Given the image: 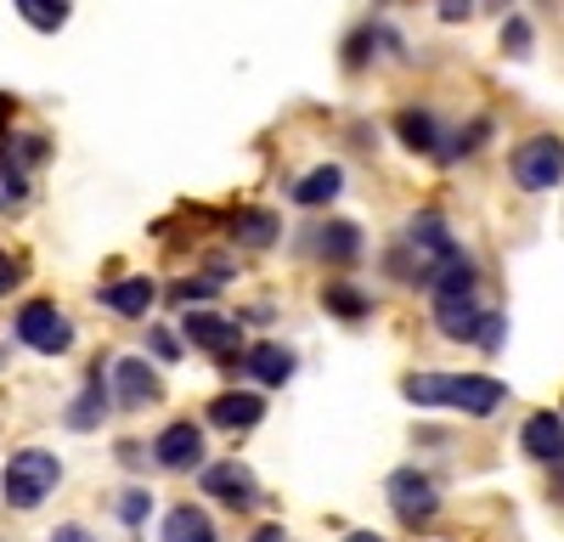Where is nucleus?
Returning a JSON list of instances; mask_svg holds the SVG:
<instances>
[{"label": "nucleus", "mask_w": 564, "mask_h": 542, "mask_svg": "<svg viewBox=\"0 0 564 542\" xmlns=\"http://www.w3.org/2000/svg\"><path fill=\"white\" fill-rule=\"evenodd\" d=\"M57 480H63L57 452L29 446V452H12V458H7V475H0V497H7L12 509H40L45 497L57 491Z\"/></svg>", "instance_id": "1"}, {"label": "nucleus", "mask_w": 564, "mask_h": 542, "mask_svg": "<svg viewBox=\"0 0 564 542\" xmlns=\"http://www.w3.org/2000/svg\"><path fill=\"white\" fill-rule=\"evenodd\" d=\"M508 175L520 193H553L564 181V136H525L508 159Z\"/></svg>", "instance_id": "2"}, {"label": "nucleus", "mask_w": 564, "mask_h": 542, "mask_svg": "<svg viewBox=\"0 0 564 542\" xmlns=\"http://www.w3.org/2000/svg\"><path fill=\"white\" fill-rule=\"evenodd\" d=\"M18 339L29 345V350H40V356H63L68 345H74V323L52 305V300H29L23 311H18Z\"/></svg>", "instance_id": "3"}, {"label": "nucleus", "mask_w": 564, "mask_h": 542, "mask_svg": "<svg viewBox=\"0 0 564 542\" xmlns=\"http://www.w3.org/2000/svg\"><path fill=\"white\" fill-rule=\"evenodd\" d=\"M384 497H390V509H395L401 525H430V520L441 514V491H435V480H430V475H417V469H395L390 486H384Z\"/></svg>", "instance_id": "4"}, {"label": "nucleus", "mask_w": 564, "mask_h": 542, "mask_svg": "<svg viewBox=\"0 0 564 542\" xmlns=\"http://www.w3.org/2000/svg\"><path fill=\"white\" fill-rule=\"evenodd\" d=\"M406 249L417 254V265H412V283H423V271H435L446 254H457L446 215H441V209H417V215L406 220Z\"/></svg>", "instance_id": "5"}, {"label": "nucleus", "mask_w": 564, "mask_h": 542, "mask_svg": "<svg viewBox=\"0 0 564 542\" xmlns=\"http://www.w3.org/2000/svg\"><path fill=\"white\" fill-rule=\"evenodd\" d=\"M181 339L193 350H209V356H231V350H243V323L215 316V311H186L181 316Z\"/></svg>", "instance_id": "6"}, {"label": "nucleus", "mask_w": 564, "mask_h": 542, "mask_svg": "<svg viewBox=\"0 0 564 542\" xmlns=\"http://www.w3.org/2000/svg\"><path fill=\"white\" fill-rule=\"evenodd\" d=\"M113 401L124 406V413L164 401V384H159V373L148 368V356H119V361H113Z\"/></svg>", "instance_id": "7"}, {"label": "nucleus", "mask_w": 564, "mask_h": 542, "mask_svg": "<svg viewBox=\"0 0 564 542\" xmlns=\"http://www.w3.org/2000/svg\"><path fill=\"white\" fill-rule=\"evenodd\" d=\"M502 401H508V384H502V379H491V373H452V395H446V406H457V413H468V419H491Z\"/></svg>", "instance_id": "8"}, {"label": "nucleus", "mask_w": 564, "mask_h": 542, "mask_svg": "<svg viewBox=\"0 0 564 542\" xmlns=\"http://www.w3.org/2000/svg\"><path fill=\"white\" fill-rule=\"evenodd\" d=\"M204 491L215 497V503H226V509H249L254 503V475L238 464V458H220V464H209L204 469Z\"/></svg>", "instance_id": "9"}, {"label": "nucleus", "mask_w": 564, "mask_h": 542, "mask_svg": "<svg viewBox=\"0 0 564 542\" xmlns=\"http://www.w3.org/2000/svg\"><path fill=\"white\" fill-rule=\"evenodd\" d=\"M475 283H480L475 260L457 249V254H446L435 271H423V283H417V289L430 294V300H463V294H475Z\"/></svg>", "instance_id": "10"}, {"label": "nucleus", "mask_w": 564, "mask_h": 542, "mask_svg": "<svg viewBox=\"0 0 564 542\" xmlns=\"http://www.w3.org/2000/svg\"><path fill=\"white\" fill-rule=\"evenodd\" d=\"M153 458H159L164 469H193V464H204V424H193V419L170 424V430L153 441Z\"/></svg>", "instance_id": "11"}, {"label": "nucleus", "mask_w": 564, "mask_h": 542, "mask_svg": "<svg viewBox=\"0 0 564 542\" xmlns=\"http://www.w3.org/2000/svg\"><path fill=\"white\" fill-rule=\"evenodd\" d=\"M102 305H108L113 316H124V323H141V316L159 305V283H153V278H119V283L102 289Z\"/></svg>", "instance_id": "12"}, {"label": "nucleus", "mask_w": 564, "mask_h": 542, "mask_svg": "<svg viewBox=\"0 0 564 542\" xmlns=\"http://www.w3.org/2000/svg\"><path fill=\"white\" fill-rule=\"evenodd\" d=\"M260 419H265V395H254V390H226V395L209 401L215 430H254Z\"/></svg>", "instance_id": "13"}, {"label": "nucleus", "mask_w": 564, "mask_h": 542, "mask_svg": "<svg viewBox=\"0 0 564 542\" xmlns=\"http://www.w3.org/2000/svg\"><path fill=\"white\" fill-rule=\"evenodd\" d=\"M520 446L536 464H564V419L558 413H531L525 430H520Z\"/></svg>", "instance_id": "14"}, {"label": "nucleus", "mask_w": 564, "mask_h": 542, "mask_svg": "<svg viewBox=\"0 0 564 542\" xmlns=\"http://www.w3.org/2000/svg\"><path fill=\"white\" fill-rule=\"evenodd\" d=\"M480 323H486V305H475V294H463V300H435V328H441L446 339L468 345V339L480 334Z\"/></svg>", "instance_id": "15"}, {"label": "nucleus", "mask_w": 564, "mask_h": 542, "mask_svg": "<svg viewBox=\"0 0 564 542\" xmlns=\"http://www.w3.org/2000/svg\"><path fill=\"white\" fill-rule=\"evenodd\" d=\"M282 232V220L271 209H238V215H226V238L238 243V249H271Z\"/></svg>", "instance_id": "16"}, {"label": "nucleus", "mask_w": 564, "mask_h": 542, "mask_svg": "<svg viewBox=\"0 0 564 542\" xmlns=\"http://www.w3.org/2000/svg\"><path fill=\"white\" fill-rule=\"evenodd\" d=\"M395 136H401L406 153H430V159H435V148H441V119H435L430 108H401V113H395Z\"/></svg>", "instance_id": "17"}, {"label": "nucleus", "mask_w": 564, "mask_h": 542, "mask_svg": "<svg viewBox=\"0 0 564 542\" xmlns=\"http://www.w3.org/2000/svg\"><path fill=\"white\" fill-rule=\"evenodd\" d=\"M243 368H249L265 390H276V384H289V379H294L300 361H294V350H289V345H254V350L243 356Z\"/></svg>", "instance_id": "18"}, {"label": "nucleus", "mask_w": 564, "mask_h": 542, "mask_svg": "<svg viewBox=\"0 0 564 542\" xmlns=\"http://www.w3.org/2000/svg\"><path fill=\"white\" fill-rule=\"evenodd\" d=\"M316 249L327 265H356L361 260V226L356 220H327L316 232Z\"/></svg>", "instance_id": "19"}, {"label": "nucleus", "mask_w": 564, "mask_h": 542, "mask_svg": "<svg viewBox=\"0 0 564 542\" xmlns=\"http://www.w3.org/2000/svg\"><path fill=\"white\" fill-rule=\"evenodd\" d=\"M339 193H345V170L339 164H322V170H311V175L294 181V204L300 209H322V204H334Z\"/></svg>", "instance_id": "20"}, {"label": "nucleus", "mask_w": 564, "mask_h": 542, "mask_svg": "<svg viewBox=\"0 0 564 542\" xmlns=\"http://www.w3.org/2000/svg\"><path fill=\"white\" fill-rule=\"evenodd\" d=\"M164 542H220V531H215V520H209L204 509L175 503V509L164 514Z\"/></svg>", "instance_id": "21"}, {"label": "nucleus", "mask_w": 564, "mask_h": 542, "mask_svg": "<svg viewBox=\"0 0 564 542\" xmlns=\"http://www.w3.org/2000/svg\"><path fill=\"white\" fill-rule=\"evenodd\" d=\"M68 430H97L102 419H108V390H102V368L90 373V390L79 395V401H68Z\"/></svg>", "instance_id": "22"}, {"label": "nucleus", "mask_w": 564, "mask_h": 542, "mask_svg": "<svg viewBox=\"0 0 564 542\" xmlns=\"http://www.w3.org/2000/svg\"><path fill=\"white\" fill-rule=\"evenodd\" d=\"M322 305L339 316V323H361V316L372 311V300L361 294V289H350V283H327L322 289Z\"/></svg>", "instance_id": "23"}, {"label": "nucleus", "mask_w": 564, "mask_h": 542, "mask_svg": "<svg viewBox=\"0 0 564 542\" xmlns=\"http://www.w3.org/2000/svg\"><path fill=\"white\" fill-rule=\"evenodd\" d=\"M486 136H491V119H468V130H457L452 142H441L435 159H441V164H457V159H468V153H480Z\"/></svg>", "instance_id": "24"}, {"label": "nucleus", "mask_w": 564, "mask_h": 542, "mask_svg": "<svg viewBox=\"0 0 564 542\" xmlns=\"http://www.w3.org/2000/svg\"><path fill=\"white\" fill-rule=\"evenodd\" d=\"M406 401L412 406H446V395H452V373H406Z\"/></svg>", "instance_id": "25"}, {"label": "nucleus", "mask_w": 564, "mask_h": 542, "mask_svg": "<svg viewBox=\"0 0 564 542\" xmlns=\"http://www.w3.org/2000/svg\"><path fill=\"white\" fill-rule=\"evenodd\" d=\"M18 12H23V23H29V29L57 34V29L68 23V0H18Z\"/></svg>", "instance_id": "26"}, {"label": "nucleus", "mask_w": 564, "mask_h": 542, "mask_svg": "<svg viewBox=\"0 0 564 542\" xmlns=\"http://www.w3.org/2000/svg\"><path fill=\"white\" fill-rule=\"evenodd\" d=\"M502 52L508 57H531V23L525 18H508L502 23Z\"/></svg>", "instance_id": "27"}, {"label": "nucleus", "mask_w": 564, "mask_h": 542, "mask_svg": "<svg viewBox=\"0 0 564 542\" xmlns=\"http://www.w3.org/2000/svg\"><path fill=\"white\" fill-rule=\"evenodd\" d=\"M372 45H379V29H356L350 45H345V68H361L372 57Z\"/></svg>", "instance_id": "28"}, {"label": "nucleus", "mask_w": 564, "mask_h": 542, "mask_svg": "<svg viewBox=\"0 0 564 542\" xmlns=\"http://www.w3.org/2000/svg\"><path fill=\"white\" fill-rule=\"evenodd\" d=\"M502 334H508V323H502V316H497V311H486V323H480V334H475V345H480L486 356H497V350H502Z\"/></svg>", "instance_id": "29"}, {"label": "nucleus", "mask_w": 564, "mask_h": 542, "mask_svg": "<svg viewBox=\"0 0 564 542\" xmlns=\"http://www.w3.org/2000/svg\"><path fill=\"white\" fill-rule=\"evenodd\" d=\"M148 509H153L148 491H124V497H119V520H124V525H141V520H148Z\"/></svg>", "instance_id": "30"}, {"label": "nucleus", "mask_w": 564, "mask_h": 542, "mask_svg": "<svg viewBox=\"0 0 564 542\" xmlns=\"http://www.w3.org/2000/svg\"><path fill=\"white\" fill-rule=\"evenodd\" d=\"M29 198V181L18 175V170H7L0 175V209H12V204H23Z\"/></svg>", "instance_id": "31"}, {"label": "nucleus", "mask_w": 564, "mask_h": 542, "mask_svg": "<svg viewBox=\"0 0 564 542\" xmlns=\"http://www.w3.org/2000/svg\"><path fill=\"white\" fill-rule=\"evenodd\" d=\"M148 350H153L159 361H181V339H175L170 328H153V334H148Z\"/></svg>", "instance_id": "32"}, {"label": "nucleus", "mask_w": 564, "mask_h": 542, "mask_svg": "<svg viewBox=\"0 0 564 542\" xmlns=\"http://www.w3.org/2000/svg\"><path fill=\"white\" fill-rule=\"evenodd\" d=\"M215 289H220V283H209V278H186V283L170 289V300H181V305H186V300H209Z\"/></svg>", "instance_id": "33"}, {"label": "nucleus", "mask_w": 564, "mask_h": 542, "mask_svg": "<svg viewBox=\"0 0 564 542\" xmlns=\"http://www.w3.org/2000/svg\"><path fill=\"white\" fill-rule=\"evenodd\" d=\"M23 283V260H12L7 249H0V294H12Z\"/></svg>", "instance_id": "34"}, {"label": "nucleus", "mask_w": 564, "mask_h": 542, "mask_svg": "<svg viewBox=\"0 0 564 542\" xmlns=\"http://www.w3.org/2000/svg\"><path fill=\"white\" fill-rule=\"evenodd\" d=\"M435 7H441V18H446V23H463L468 12H475V0H435Z\"/></svg>", "instance_id": "35"}, {"label": "nucleus", "mask_w": 564, "mask_h": 542, "mask_svg": "<svg viewBox=\"0 0 564 542\" xmlns=\"http://www.w3.org/2000/svg\"><path fill=\"white\" fill-rule=\"evenodd\" d=\"M52 542H97V536H90L85 525H57V531H52Z\"/></svg>", "instance_id": "36"}, {"label": "nucleus", "mask_w": 564, "mask_h": 542, "mask_svg": "<svg viewBox=\"0 0 564 542\" xmlns=\"http://www.w3.org/2000/svg\"><path fill=\"white\" fill-rule=\"evenodd\" d=\"M249 542H282V525H260V531H254Z\"/></svg>", "instance_id": "37"}, {"label": "nucleus", "mask_w": 564, "mask_h": 542, "mask_svg": "<svg viewBox=\"0 0 564 542\" xmlns=\"http://www.w3.org/2000/svg\"><path fill=\"white\" fill-rule=\"evenodd\" d=\"M345 542H384V536H372V531H350Z\"/></svg>", "instance_id": "38"}]
</instances>
